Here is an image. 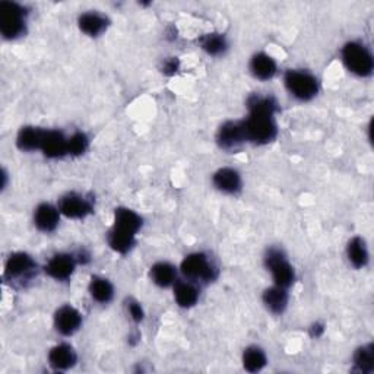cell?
I'll list each match as a JSON object with an SVG mask.
<instances>
[{"label":"cell","instance_id":"11","mask_svg":"<svg viewBox=\"0 0 374 374\" xmlns=\"http://www.w3.org/2000/svg\"><path fill=\"white\" fill-rule=\"evenodd\" d=\"M75 266H76L75 256L68 255V253H60V255L53 256L49 260V263L46 265V273L54 279L64 281L73 273Z\"/></svg>","mask_w":374,"mask_h":374},{"label":"cell","instance_id":"17","mask_svg":"<svg viewBox=\"0 0 374 374\" xmlns=\"http://www.w3.org/2000/svg\"><path fill=\"white\" fill-rule=\"evenodd\" d=\"M250 72L260 81L272 79L277 73V63L266 53H258L250 60Z\"/></svg>","mask_w":374,"mask_h":374},{"label":"cell","instance_id":"22","mask_svg":"<svg viewBox=\"0 0 374 374\" xmlns=\"http://www.w3.org/2000/svg\"><path fill=\"white\" fill-rule=\"evenodd\" d=\"M347 256L351 262V265L356 268H364L369 262V250L366 246V241L361 237H354L349 240L347 247Z\"/></svg>","mask_w":374,"mask_h":374},{"label":"cell","instance_id":"29","mask_svg":"<svg viewBox=\"0 0 374 374\" xmlns=\"http://www.w3.org/2000/svg\"><path fill=\"white\" fill-rule=\"evenodd\" d=\"M90 145V139L82 132H78L68 139V153L71 155H82Z\"/></svg>","mask_w":374,"mask_h":374},{"label":"cell","instance_id":"21","mask_svg":"<svg viewBox=\"0 0 374 374\" xmlns=\"http://www.w3.org/2000/svg\"><path fill=\"white\" fill-rule=\"evenodd\" d=\"M44 130L38 127H22L16 138V145L21 151H36L41 148Z\"/></svg>","mask_w":374,"mask_h":374},{"label":"cell","instance_id":"16","mask_svg":"<svg viewBox=\"0 0 374 374\" xmlns=\"http://www.w3.org/2000/svg\"><path fill=\"white\" fill-rule=\"evenodd\" d=\"M214 186L219 192L234 195L241 189V177L240 174L233 169H221L218 170L212 177Z\"/></svg>","mask_w":374,"mask_h":374},{"label":"cell","instance_id":"6","mask_svg":"<svg viewBox=\"0 0 374 374\" xmlns=\"http://www.w3.org/2000/svg\"><path fill=\"white\" fill-rule=\"evenodd\" d=\"M182 272L186 278L195 281H214L218 275L214 263L203 253H192L182 262Z\"/></svg>","mask_w":374,"mask_h":374},{"label":"cell","instance_id":"26","mask_svg":"<svg viewBox=\"0 0 374 374\" xmlns=\"http://www.w3.org/2000/svg\"><path fill=\"white\" fill-rule=\"evenodd\" d=\"M107 240H108L110 247L117 253H122V255H125V253H127L132 247L135 246V236L123 233V231H119L114 228L110 229Z\"/></svg>","mask_w":374,"mask_h":374},{"label":"cell","instance_id":"30","mask_svg":"<svg viewBox=\"0 0 374 374\" xmlns=\"http://www.w3.org/2000/svg\"><path fill=\"white\" fill-rule=\"evenodd\" d=\"M127 309H129L130 317L134 319V321H135L136 323H139V322L144 321L145 312H144V309H142V306H140L138 301H130V303L127 304Z\"/></svg>","mask_w":374,"mask_h":374},{"label":"cell","instance_id":"31","mask_svg":"<svg viewBox=\"0 0 374 374\" xmlns=\"http://www.w3.org/2000/svg\"><path fill=\"white\" fill-rule=\"evenodd\" d=\"M179 59L177 58H171V59H167L166 62H164L162 64V73L166 75H174L175 72L179 71Z\"/></svg>","mask_w":374,"mask_h":374},{"label":"cell","instance_id":"2","mask_svg":"<svg viewBox=\"0 0 374 374\" xmlns=\"http://www.w3.org/2000/svg\"><path fill=\"white\" fill-rule=\"evenodd\" d=\"M25 9L15 2L0 3V31L8 40H14L25 31Z\"/></svg>","mask_w":374,"mask_h":374},{"label":"cell","instance_id":"25","mask_svg":"<svg viewBox=\"0 0 374 374\" xmlns=\"http://www.w3.org/2000/svg\"><path fill=\"white\" fill-rule=\"evenodd\" d=\"M243 366L247 371L256 373L266 366V354L259 347H249L243 353Z\"/></svg>","mask_w":374,"mask_h":374},{"label":"cell","instance_id":"7","mask_svg":"<svg viewBox=\"0 0 374 374\" xmlns=\"http://www.w3.org/2000/svg\"><path fill=\"white\" fill-rule=\"evenodd\" d=\"M59 211L68 218L82 219L86 215H90L94 211V208L92 202L90 199H86L85 196L79 193H68L60 199Z\"/></svg>","mask_w":374,"mask_h":374},{"label":"cell","instance_id":"32","mask_svg":"<svg viewBox=\"0 0 374 374\" xmlns=\"http://www.w3.org/2000/svg\"><path fill=\"white\" fill-rule=\"evenodd\" d=\"M323 331H325V327L322 325L316 323V325L312 326V336L313 338H319V336H321L323 334Z\"/></svg>","mask_w":374,"mask_h":374},{"label":"cell","instance_id":"4","mask_svg":"<svg viewBox=\"0 0 374 374\" xmlns=\"http://www.w3.org/2000/svg\"><path fill=\"white\" fill-rule=\"evenodd\" d=\"M284 81L290 94L300 101H310L319 92L316 76L306 71H288Z\"/></svg>","mask_w":374,"mask_h":374},{"label":"cell","instance_id":"28","mask_svg":"<svg viewBox=\"0 0 374 374\" xmlns=\"http://www.w3.org/2000/svg\"><path fill=\"white\" fill-rule=\"evenodd\" d=\"M201 47L211 56H219L227 50V40L223 34H206L201 38Z\"/></svg>","mask_w":374,"mask_h":374},{"label":"cell","instance_id":"27","mask_svg":"<svg viewBox=\"0 0 374 374\" xmlns=\"http://www.w3.org/2000/svg\"><path fill=\"white\" fill-rule=\"evenodd\" d=\"M354 366L360 373H371L374 370V347L373 344L362 345L354 354Z\"/></svg>","mask_w":374,"mask_h":374},{"label":"cell","instance_id":"18","mask_svg":"<svg viewBox=\"0 0 374 374\" xmlns=\"http://www.w3.org/2000/svg\"><path fill=\"white\" fill-rule=\"evenodd\" d=\"M78 24L82 32L90 37H98L107 29L108 21L105 16L98 12H86L79 16Z\"/></svg>","mask_w":374,"mask_h":374},{"label":"cell","instance_id":"24","mask_svg":"<svg viewBox=\"0 0 374 374\" xmlns=\"http://www.w3.org/2000/svg\"><path fill=\"white\" fill-rule=\"evenodd\" d=\"M90 292L95 301L105 304L108 301H112L114 295V288L112 282L107 281L105 278L94 277L90 282Z\"/></svg>","mask_w":374,"mask_h":374},{"label":"cell","instance_id":"3","mask_svg":"<svg viewBox=\"0 0 374 374\" xmlns=\"http://www.w3.org/2000/svg\"><path fill=\"white\" fill-rule=\"evenodd\" d=\"M342 60L348 71L358 76H370L373 73L374 60L364 44L356 41L345 44L342 49Z\"/></svg>","mask_w":374,"mask_h":374},{"label":"cell","instance_id":"23","mask_svg":"<svg viewBox=\"0 0 374 374\" xmlns=\"http://www.w3.org/2000/svg\"><path fill=\"white\" fill-rule=\"evenodd\" d=\"M175 277H177V272H175V268L167 262H160L155 263L151 268V279L153 284H157L158 287L167 288L170 285L175 282Z\"/></svg>","mask_w":374,"mask_h":374},{"label":"cell","instance_id":"9","mask_svg":"<svg viewBox=\"0 0 374 374\" xmlns=\"http://www.w3.org/2000/svg\"><path fill=\"white\" fill-rule=\"evenodd\" d=\"M216 140L223 149H234L247 142L243 122H227L218 130Z\"/></svg>","mask_w":374,"mask_h":374},{"label":"cell","instance_id":"1","mask_svg":"<svg viewBox=\"0 0 374 374\" xmlns=\"http://www.w3.org/2000/svg\"><path fill=\"white\" fill-rule=\"evenodd\" d=\"M277 101L268 95H251L247 101L249 117L243 120L246 139L253 144H269L278 134L277 123H275V113H277Z\"/></svg>","mask_w":374,"mask_h":374},{"label":"cell","instance_id":"5","mask_svg":"<svg viewBox=\"0 0 374 374\" xmlns=\"http://www.w3.org/2000/svg\"><path fill=\"white\" fill-rule=\"evenodd\" d=\"M265 265L268 271L272 273L275 285L287 290L291 287L295 279V272L291 266V263L285 258L284 253L279 249L268 250L265 256Z\"/></svg>","mask_w":374,"mask_h":374},{"label":"cell","instance_id":"14","mask_svg":"<svg viewBox=\"0 0 374 374\" xmlns=\"http://www.w3.org/2000/svg\"><path fill=\"white\" fill-rule=\"evenodd\" d=\"M142 227V218L132 209L117 208L114 212V229L123 231V233L136 236Z\"/></svg>","mask_w":374,"mask_h":374},{"label":"cell","instance_id":"20","mask_svg":"<svg viewBox=\"0 0 374 374\" xmlns=\"http://www.w3.org/2000/svg\"><path fill=\"white\" fill-rule=\"evenodd\" d=\"M174 299L180 307L189 309V307H193L197 303V300H199V291H197V288L192 282H187V281L175 282Z\"/></svg>","mask_w":374,"mask_h":374},{"label":"cell","instance_id":"10","mask_svg":"<svg viewBox=\"0 0 374 374\" xmlns=\"http://www.w3.org/2000/svg\"><path fill=\"white\" fill-rule=\"evenodd\" d=\"M40 149L47 158H62L68 153V138L59 130H44Z\"/></svg>","mask_w":374,"mask_h":374},{"label":"cell","instance_id":"15","mask_svg":"<svg viewBox=\"0 0 374 374\" xmlns=\"http://www.w3.org/2000/svg\"><path fill=\"white\" fill-rule=\"evenodd\" d=\"M76 360L78 357H76L75 349L68 344L56 345L49 353V362L54 370H68L75 366Z\"/></svg>","mask_w":374,"mask_h":374},{"label":"cell","instance_id":"12","mask_svg":"<svg viewBox=\"0 0 374 374\" xmlns=\"http://www.w3.org/2000/svg\"><path fill=\"white\" fill-rule=\"evenodd\" d=\"M36 269V262L27 253H14L10 255V258L6 262V268H5V275L9 278H22V277H28L32 271Z\"/></svg>","mask_w":374,"mask_h":374},{"label":"cell","instance_id":"13","mask_svg":"<svg viewBox=\"0 0 374 374\" xmlns=\"http://www.w3.org/2000/svg\"><path fill=\"white\" fill-rule=\"evenodd\" d=\"M60 211L50 203H41L34 212V224L42 233H50L59 225Z\"/></svg>","mask_w":374,"mask_h":374},{"label":"cell","instance_id":"8","mask_svg":"<svg viewBox=\"0 0 374 374\" xmlns=\"http://www.w3.org/2000/svg\"><path fill=\"white\" fill-rule=\"evenodd\" d=\"M82 325L81 313L72 306H63L54 316V326L56 331L64 336H71L76 331H79Z\"/></svg>","mask_w":374,"mask_h":374},{"label":"cell","instance_id":"19","mask_svg":"<svg viewBox=\"0 0 374 374\" xmlns=\"http://www.w3.org/2000/svg\"><path fill=\"white\" fill-rule=\"evenodd\" d=\"M263 303H265L268 310H271L272 313L281 314L285 309H287V304H288L287 290L278 287V285L265 290V292H263Z\"/></svg>","mask_w":374,"mask_h":374}]
</instances>
